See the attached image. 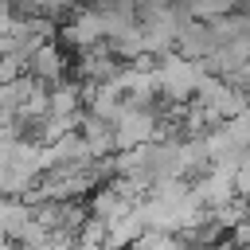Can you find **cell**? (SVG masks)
Segmentation results:
<instances>
[{
    "label": "cell",
    "instance_id": "obj_1",
    "mask_svg": "<svg viewBox=\"0 0 250 250\" xmlns=\"http://www.w3.org/2000/svg\"><path fill=\"white\" fill-rule=\"evenodd\" d=\"M207 74H211V70L203 66V59L195 62V59L164 55V59H160V66H156V90H160V94H168V98H176V102H184L188 94H195V90H199V82H203Z\"/></svg>",
    "mask_w": 250,
    "mask_h": 250
},
{
    "label": "cell",
    "instance_id": "obj_2",
    "mask_svg": "<svg viewBox=\"0 0 250 250\" xmlns=\"http://www.w3.org/2000/svg\"><path fill=\"white\" fill-rule=\"evenodd\" d=\"M152 125H156L152 109L125 105V113H121V117H117V125H113L117 148H121V152H129V148H145V145H152V133H156Z\"/></svg>",
    "mask_w": 250,
    "mask_h": 250
},
{
    "label": "cell",
    "instance_id": "obj_3",
    "mask_svg": "<svg viewBox=\"0 0 250 250\" xmlns=\"http://www.w3.org/2000/svg\"><path fill=\"white\" fill-rule=\"evenodd\" d=\"M70 43H78V47H90V43H98V39H105V23H102V12H94V8H86V12H78L70 23H66V31H62Z\"/></svg>",
    "mask_w": 250,
    "mask_h": 250
},
{
    "label": "cell",
    "instance_id": "obj_4",
    "mask_svg": "<svg viewBox=\"0 0 250 250\" xmlns=\"http://www.w3.org/2000/svg\"><path fill=\"white\" fill-rule=\"evenodd\" d=\"M31 74L39 82H62V51L55 43H43L35 55H31Z\"/></svg>",
    "mask_w": 250,
    "mask_h": 250
},
{
    "label": "cell",
    "instance_id": "obj_5",
    "mask_svg": "<svg viewBox=\"0 0 250 250\" xmlns=\"http://www.w3.org/2000/svg\"><path fill=\"white\" fill-rule=\"evenodd\" d=\"M82 86L78 82H55L51 86V117H70L82 113Z\"/></svg>",
    "mask_w": 250,
    "mask_h": 250
},
{
    "label": "cell",
    "instance_id": "obj_6",
    "mask_svg": "<svg viewBox=\"0 0 250 250\" xmlns=\"http://www.w3.org/2000/svg\"><path fill=\"white\" fill-rule=\"evenodd\" d=\"M234 12V0H195L191 8H188V16L191 20H207V23H215V20H223V16H230Z\"/></svg>",
    "mask_w": 250,
    "mask_h": 250
},
{
    "label": "cell",
    "instance_id": "obj_7",
    "mask_svg": "<svg viewBox=\"0 0 250 250\" xmlns=\"http://www.w3.org/2000/svg\"><path fill=\"white\" fill-rule=\"evenodd\" d=\"M8 4H23V0H8Z\"/></svg>",
    "mask_w": 250,
    "mask_h": 250
}]
</instances>
